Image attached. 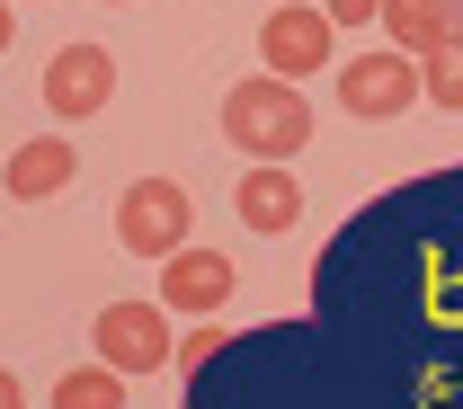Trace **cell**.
<instances>
[{
    "mask_svg": "<svg viewBox=\"0 0 463 409\" xmlns=\"http://www.w3.org/2000/svg\"><path fill=\"white\" fill-rule=\"evenodd\" d=\"M9 36H18V0H0V54H9Z\"/></svg>",
    "mask_w": 463,
    "mask_h": 409,
    "instance_id": "16",
    "label": "cell"
},
{
    "mask_svg": "<svg viewBox=\"0 0 463 409\" xmlns=\"http://www.w3.org/2000/svg\"><path fill=\"white\" fill-rule=\"evenodd\" d=\"M330 98H339V116H356V125H392L402 107H419L428 89H419V62L410 54H347L339 71H330Z\"/></svg>",
    "mask_w": 463,
    "mask_h": 409,
    "instance_id": "4",
    "label": "cell"
},
{
    "mask_svg": "<svg viewBox=\"0 0 463 409\" xmlns=\"http://www.w3.org/2000/svg\"><path fill=\"white\" fill-rule=\"evenodd\" d=\"M339 54V18L321 9V0H286V9H268V27H259V71H277V80H312V71H330Z\"/></svg>",
    "mask_w": 463,
    "mask_h": 409,
    "instance_id": "5",
    "label": "cell"
},
{
    "mask_svg": "<svg viewBox=\"0 0 463 409\" xmlns=\"http://www.w3.org/2000/svg\"><path fill=\"white\" fill-rule=\"evenodd\" d=\"M339 27H383V0H321Z\"/></svg>",
    "mask_w": 463,
    "mask_h": 409,
    "instance_id": "14",
    "label": "cell"
},
{
    "mask_svg": "<svg viewBox=\"0 0 463 409\" xmlns=\"http://www.w3.org/2000/svg\"><path fill=\"white\" fill-rule=\"evenodd\" d=\"M54 409H125V374L116 365H71L54 383Z\"/></svg>",
    "mask_w": 463,
    "mask_h": 409,
    "instance_id": "11",
    "label": "cell"
},
{
    "mask_svg": "<svg viewBox=\"0 0 463 409\" xmlns=\"http://www.w3.org/2000/svg\"><path fill=\"white\" fill-rule=\"evenodd\" d=\"M232 285H241V267H232L223 249H178V258H161V293L152 302H170V311H187V321H205V311H223Z\"/></svg>",
    "mask_w": 463,
    "mask_h": 409,
    "instance_id": "7",
    "label": "cell"
},
{
    "mask_svg": "<svg viewBox=\"0 0 463 409\" xmlns=\"http://www.w3.org/2000/svg\"><path fill=\"white\" fill-rule=\"evenodd\" d=\"M108 9H125V0H108Z\"/></svg>",
    "mask_w": 463,
    "mask_h": 409,
    "instance_id": "17",
    "label": "cell"
},
{
    "mask_svg": "<svg viewBox=\"0 0 463 409\" xmlns=\"http://www.w3.org/2000/svg\"><path fill=\"white\" fill-rule=\"evenodd\" d=\"M0 409H27V383H18L9 365H0Z\"/></svg>",
    "mask_w": 463,
    "mask_h": 409,
    "instance_id": "15",
    "label": "cell"
},
{
    "mask_svg": "<svg viewBox=\"0 0 463 409\" xmlns=\"http://www.w3.org/2000/svg\"><path fill=\"white\" fill-rule=\"evenodd\" d=\"M196 232V196L178 187V178H134L125 196H116V249H134V258H178Z\"/></svg>",
    "mask_w": 463,
    "mask_h": 409,
    "instance_id": "2",
    "label": "cell"
},
{
    "mask_svg": "<svg viewBox=\"0 0 463 409\" xmlns=\"http://www.w3.org/2000/svg\"><path fill=\"white\" fill-rule=\"evenodd\" d=\"M80 178V152L62 143V134H36V143H18L9 161H0V196H18V205H45Z\"/></svg>",
    "mask_w": 463,
    "mask_h": 409,
    "instance_id": "8",
    "label": "cell"
},
{
    "mask_svg": "<svg viewBox=\"0 0 463 409\" xmlns=\"http://www.w3.org/2000/svg\"><path fill=\"white\" fill-rule=\"evenodd\" d=\"M419 89H428V107H455L463 116V36H446L437 54L419 62Z\"/></svg>",
    "mask_w": 463,
    "mask_h": 409,
    "instance_id": "12",
    "label": "cell"
},
{
    "mask_svg": "<svg viewBox=\"0 0 463 409\" xmlns=\"http://www.w3.org/2000/svg\"><path fill=\"white\" fill-rule=\"evenodd\" d=\"M232 330H214V321H196V330H187V339H178V365H187V374H196V365H205V356L223 348Z\"/></svg>",
    "mask_w": 463,
    "mask_h": 409,
    "instance_id": "13",
    "label": "cell"
},
{
    "mask_svg": "<svg viewBox=\"0 0 463 409\" xmlns=\"http://www.w3.org/2000/svg\"><path fill=\"white\" fill-rule=\"evenodd\" d=\"M99 107H116V54L108 45H62V54H45V116L90 125Z\"/></svg>",
    "mask_w": 463,
    "mask_h": 409,
    "instance_id": "6",
    "label": "cell"
},
{
    "mask_svg": "<svg viewBox=\"0 0 463 409\" xmlns=\"http://www.w3.org/2000/svg\"><path fill=\"white\" fill-rule=\"evenodd\" d=\"M223 143L241 161H294L312 143V98L303 80H277V71H250L223 89Z\"/></svg>",
    "mask_w": 463,
    "mask_h": 409,
    "instance_id": "1",
    "label": "cell"
},
{
    "mask_svg": "<svg viewBox=\"0 0 463 409\" xmlns=\"http://www.w3.org/2000/svg\"><path fill=\"white\" fill-rule=\"evenodd\" d=\"M446 36H463V0H383V45L428 62Z\"/></svg>",
    "mask_w": 463,
    "mask_h": 409,
    "instance_id": "10",
    "label": "cell"
},
{
    "mask_svg": "<svg viewBox=\"0 0 463 409\" xmlns=\"http://www.w3.org/2000/svg\"><path fill=\"white\" fill-rule=\"evenodd\" d=\"M241 232H259V240H277L303 223V187L286 178V161H250V178H241Z\"/></svg>",
    "mask_w": 463,
    "mask_h": 409,
    "instance_id": "9",
    "label": "cell"
},
{
    "mask_svg": "<svg viewBox=\"0 0 463 409\" xmlns=\"http://www.w3.org/2000/svg\"><path fill=\"white\" fill-rule=\"evenodd\" d=\"M170 302H108L99 321H90V348H99V365H116L125 383L134 374H161V365H178V339H170Z\"/></svg>",
    "mask_w": 463,
    "mask_h": 409,
    "instance_id": "3",
    "label": "cell"
}]
</instances>
